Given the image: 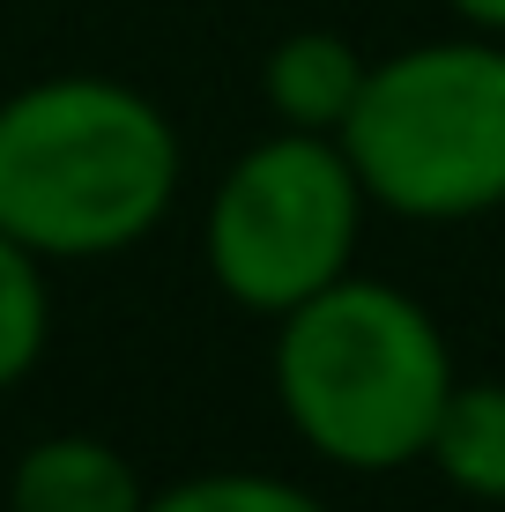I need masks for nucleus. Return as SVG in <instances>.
I'll return each mask as SVG.
<instances>
[{"label":"nucleus","mask_w":505,"mask_h":512,"mask_svg":"<svg viewBox=\"0 0 505 512\" xmlns=\"http://www.w3.org/2000/svg\"><path fill=\"white\" fill-rule=\"evenodd\" d=\"M186 149L171 112L112 75L0 97V231L38 260H119L171 216Z\"/></svg>","instance_id":"1"},{"label":"nucleus","mask_w":505,"mask_h":512,"mask_svg":"<svg viewBox=\"0 0 505 512\" xmlns=\"http://www.w3.org/2000/svg\"><path fill=\"white\" fill-rule=\"evenodd\" d=\"M454 386L446 327L402 282L350 268L275 320V401L327 468L394 475L424 461Z\"/></svg>","instance_id":"2"},{"label":"nucleus","mask_w":505,"mask_h":512,"mask_svg":"<svg viewBox=\"0 0 505 512\" xmlns=\"http://www.w3.org/2000/svg\"><path fill=\"white\" fill-rule=\"evenodd\" d=\"M342 156L364 201L402 223H476L505 208V38L454 30L372 60Z\"/></svg>","instance_id":"3"},{"label":"nucleus","mask_w":505,"mask_h":512,"mask_svg":"<svg viewBox=\"0 0 505 512\" xmlns=\"http://www.w3.org/2000/svg\"><path fill=\"white\" fill-rule=\"evenodd\" d=\"M364 216H372V201H364V179L342 156V141L275 127L208 193V282L253 320H283L290 305H305L312 290L357 268Z\"/></svg>","instance_id":"4"},{"label":"nucleus","mask_w":505,"mask_h":512,"mask_svg":"<svg viewBox=\"0 0 505 512\" xmlns=\"http://www.w3.org/2000/svg\"><path fill=\"white\" fill-rule=\"evenodd\" d=\"M149 483L112 438L52 431L15 453L8 468V512H142Z\"/></svg>","instance_id":"5"},{"label":"nucleus","mask_w":505,"mask_h":512,"mask_svg":"<svg viewBox=\"0 0 505 512\" xmlns=\"http://www.w3.org/2000/svg\"><path fill=\"white\" fill-rule=\"evenodd\" d=\"M364 75H372V60L342 30H290L260 60V104L275 112V127L342 134V119L357 112Z\"/></svg>","instance_id":"6"},{"label":"nucleus","mask_w":505,"mask_h":512,"mask_svg":"<svg viewBox=\"0 0 505 512\" xmlns=\"http://www.w3.org/2000/svg\"><path fill=\"white\" fill-rule=\"evenodd\" d=\"M424 461L468 505H505V379H461L439 409Z\"/></svg>","instance_id":"7"},{"label":"nucleus","mask_w":505,"mask_h":512,"mask_svg":"<svg viewBox=\"0 0 505 512\" xmlns=\"http://www.w3.org/2000/svg\"><path fill=\"white\" fill-rule=\"evenodd\" d=\"M45 268L52 260H38L23 238L0 231V394L23 386L45 364V342H52V282H45Z\"/></svg>","instance_id":"8"},{"label":"nucleus","mask_w":505,"mask_h":512,"mask_svg":"<svg viewBox=\"0 0 505 512\" xmlns=\"http://www.w3.org/2000/svg\"><path fill=\"white\" fill-rule=\"evenodd\" d=\"M142 512H335V505L268 468H208V475H179V483L149 490Z\"/></svg>","instance_id":"9"},{"label":"nucleus","mask_w":505,"mask_h":512,"mask_svg":"<svg viewBox=\"0 0 505 512\" xmlns=\"http://www.w3.org/2000/svg\"><path fill=\"white\" fill-rule=\"evenodd\" d=\"M454 8L461 30H491V38H505V0H446Z\"/></svg>","instance_id":"10"}]
</instances>
